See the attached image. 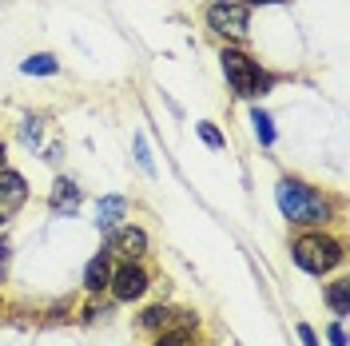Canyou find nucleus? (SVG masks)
<instances>
[{"label": "nucleus", "mask_w": 350, "mask_h": 346, "mask_svg": "<svg viewBox=\"0 0 350 346\" xmlns=\"http://www.w3.org/2000/svg\"><path fill=\"white\" fill-rule=\"evenodd\" d=\"M211 4H223V0H211Z\"/></svg>", "instance_id": "b1692460"}, {"label": "nucleus", "mask_w": 350, "mask_h": 346, "mask_svg": "<svg viewBox=\"0 0 350 346\" xmlns=\"http://www.w3.org/2000/svg\"><path fill=\"white\" fill-rule=\"evenodd\" d=\"M144 251H148V235L139 227H120L108 243V255H120L124 263H135Z\"/></svg>", "instance_id": "423d86ee"}, {"label": "nucleus", "mask_w": 350, "mask_h": 346, "mask_svg": "<svg viewBox=\"0 0 350 346\" xmlns=\"http://www.w3.org/2000/svg\"><path fill=\"white\" fill-rule=\"evenodd\" d=\"M44 131H40V120H24L21 124V144L24 148H40Z\"/></svg>", "instance_id": "dca6fc26"}, {"label": "nucleus", "mask_w": 350, "mask_h": 346, "mask_svg": "<svg viewBox=\"0 0 350 346\" xmlns=\"http://www.w3.org/2000/svg\"><path fill=\"white\" fill-rule=\"evenodd\" d=\"M327 303H330V310H334L338 319H347V315H350V282H347V279L330 282V291H327Z\"/></svg>", "instance_id": "f8f14e48"}, {"label": "nucleus", "mask_w": 350, "mask_h": 346, "mask_svg": "<svg viewBox=\"0 0 350 346\" xmlns=\"http://www.w3.org/2000/svg\"><path fill=\"white\" fill-rule=\"evenodd\" d=\"M207 24L223 32V36H247V28H251V8L247 4H231V0H223V4H211L207 8Z\"/></svg>", "instance_id": "20e7f679"}, {"label": "nucleus", "mask_w": 350, "mask_h": 346, "mask_svg": "<svg viewBox=\"0 0 350 346\" xmlns=\"http://www.w3.org/2000/svg\"><path fill=\"white\" fill-rule=\"evenodd\" d=\"M251 124H255V135L262 139V148H271V144H275V128H271V116L255 108V111H251Z\"/></svg>", "instance_id": "4468645a"}, {"label": "nucleus", "mask_w": 350, "mask_h": 346, "mask_svg": "<svg viewBox=\"0 0 350 346\" xmlns=\"http://www.w3.org/2000/svg\"><path fill=\"white\" fill-rule=\"evenodd\" d=\"M275 199H279L283 219L299 223V227H323V223H330V199L319 195L314 187H306L303 179H279Z\"/></svg>", "instance_id": "f257e3e1"}, {"label": "nucleus", "mask_w": 350, "mask_h": 346, "mask_svg": "<svg viewBox=\"0 0 350 346\" xmlns=\"http://www.w3.org/2000/svg\"><path fill=\"white\" fill-rule=\"evenodd\" d=\"M0 223H4V211H0Z\"/></svg>", "instance_id": "393cba45"}, {"label": "nucleus", "mask_w": 350, "mask_h": 346, "mask_svg": "<svg viewBox=\"0 0 350 346\" xmlns=\"http://www.w3.org/2000/svg\"><path fill=\"white\" fill-rule=\"evenodd\" d=\"M219 60H223V72H227V80L235 88V96H243V100H255V96H262V92L271 88V76L259 68V60L243 56L235 48H223Z\"/></svg>", "instance_id": "f03ea898"}, {"label": "nucleus", "mask_w": 350, "mask_h": 346, "mask_svg": "<svg viewBox=\"0 0 350 346\" xmlns=\"http://www.w3.org/2000/svg\"><path fill=\"white\" fill-rule=\"evenodd\" d=\"M0 163H4V148H0Z\"/></svg>", "instance_id": "5701e85b"}, {"label": "nucleus", "mask_w": 350, "mask_h": 346, "mask_svg": "<svg viewBox=\"0 0 350 346\" xmlns=\"http://www.w3.org/2000/svg\"><path fill=\"white\" fill-rule=\"evenodd\" d=\"M299 338H303V346H319V338H314V330H310V326H299Z\"/></svg>", "instance_id": "aec40b11"}, {"label": "nucleus", "mask_w": 350, "mask_h": 346, "mask_svg": "<svg viewBox=\"0 0 350 346\" xmlns=\"http://www.w3.org/2000/svg\"><path fill=\"white\" fill-rule=\"evenodd\" d=\"M4 263H8V239H0V279H4Z\"/></svg>", "instance_id": "412c9836"}, {"label": "nucleus", "mask_w": 350, "mask_h": 346, "mask_svg": "<svg viewBox=\"0 0 350 346\" xmlns=\"http://www.w3.org/2000/svg\"><path fill=\"white\" fill-rule=\"evenodd\" d=\"M48 203H52L56 215H64V211L72 215V211L80 207V187H76L72 179H56V187H52V199H48Z\"/></svg>", "instance_id": "9d476101"}, {"label": "nucleus", "mask_w": 350, "mask_h": 346, "mask_svg": "<svg viewBox=\"0 0 350 346\" xmlns=\"http://www.w3.org/2000/svg\"><path fill=\"white\" fill-rule=\"evenodd\" d=\"M24 199H28V183H24V175H16L12 168H0V207H4V215L16 211Z\"/></svg>", "instance_id": "6e6552de"}, {"label": "nucleus", "mask_w": 350, "mask_h": 346, "mask_svg": "<svg viewBox=\"0 0 350 346\" xmlns=\"http://www.w3.org/2000/svg\"><path fill=\"white\" fill-rule=\"evenodd\" d=\"M124 215H128V199H124V195H104V199L96 203V227H100V231H116Z\"/></svg>", "instance_id": "1a4fd4ad"}, {"label": "nucleus", "mask_w": 350, "mask_h": 346, "mask_svg": "<svg viewBox=\"0 0 350 346\" xmlns=\"http://www.w3.org/2000/svg\"><path fill=\"white\" fill-rule=\"evenodd\" d=\"M327 334H330V343L334 346H347V330H342V323H330Z\"/></svg>", "instance_id": "6ab92c4d"}, {"label": "nucleus", "mask_w": 350, "mask_h": 346, "mask_svg": "<svg viewBox=\"0 0 350 346\" xmlns=\"http://www.w3.org/2000/svg\"><path fill=\"white\" fill-rule=\"evenodd\" d=\"M155 346H191V330L187 326H172V330H163Z\"/></svg>", "instance_id": "2eb2a0df"}, {"label": "nucleus", "mask_w": 350, "mask_h": 346, "mask_svg": "<svg viewBox=\"0 0 350 346\" xmlns=\"http://www.w3.org/2000/svg\"><path fill=\"white\" fill-rule=\"evenodd\" d=\"M135 159H139L144 172H152V155H148V139L144 135H135Z\"/></svg>", "instance_id": "a211bd4d"}, {"label": "nucleus", "mask_w": 350, "mask_h": 346, "mask_svg": "<svg viewBox=\"0 0 350 346\" xmlns=\"http://www.w3.org/2000/svg\"><path fill=\"white\" fill-rule=\"evenodd\" d=\"M255 4H283V0H247V8H255Z\"/></svg>", "instance_id": "4be33fe9"}, {"label": "nucleus", "mask_w": 350, "mask_h": 346, "mask_svg": "<svg viewBox=\"0 0 350 346\" xmlns=\"http://www.w3.org/2000/svg\"><path fill=\"white\" fill-rule=\"evenodd\" d=\"M172 323H179V326H196V315L191 310H172V306H148L144 315H139V326L144 330H172Z\"/></svg>", "instance_id": "0eeeda50"}, {"label": "nucleus", "mask_w": 350, "mask_h": 346, "mask_svg": "<svg viewBox=\"0 0 350 346\" xmlns=\"http://www.w3.org/2000/svg\"><path fill=\"white\" fill-rule=\"evenodd\" d=\"M295 263L303 267L306 275H327V271H334L342 263V243L334 235H323V231L303 235L295 243Z\"/></svg>", "instance_id": "7ed1b4c3"}, {"label": "nucleus", "mask_w": 350, "mask_h": 346, "mask_svg": "<svg viewBox=\"0 0 350 346\" xmlns=\"http://www.w3.org/2000/svg\"><path fill=\"white\" fill-rule=\"evenodd\" d=\"M111 282V259H108V251H100L96 259L88 263V271H84V287L88 291H104Z\"/></svg>", "instance_id": "9b49d317"}, {"label": "nucleus", "mask_w": 350, "mask_h": 346, "mask_svg": "<svg viewBox=\"0 0 350 346\" xmlns=\"http://www.w3.org/2000/svg\"><path fill=\"white\" fill-rule=\"evenodd\" d=\"M108 287L120 303H135V299H144V291H148V271H144L139 263H124V267L111 271Z\"/></svg>", "instance_id": "39448f33"}, {"label": "nucleus", "mask_w": 350, "mask_h": 346, "mask_svg": "<svg viewBox=\"0 0 350 346\" xmlns=\"http://www.w3.org/2000/svg\"><path fill=\"white\" fill-rule=\"evenodd\" d=\"M196 128H199V139H203L207 148H223V144H227V139H223V131L211 128V124H196Z\"/></svg>", "instance_id": "f3484780"}, {"label": "nucleus", "mask_w": 350, "mask_h": 346, "mask_svg": "<svg viewBox=\"0 0 350 346\" xmlns=\"http://www.w3.org/2000/svg\"><path fill=\"white\" fill-rule=\"evenodd\" d=\"M24 76H52V72H60V60L56 56H48V52H40V56H28L21 64Z\"/></svg>", "instance_id": "ddd939ff"}]
</instances>
